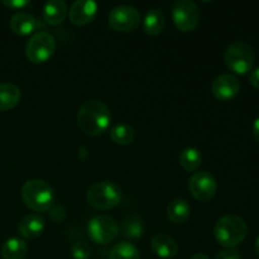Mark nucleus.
<instances>
[{
    "instance_id": "1",
    "label": "nucleus",
    "mask_w": 259,
    "mask_h": 259,
    "mask_svg": "<svg viewBox=\"0 0 259 259\" xmlns=\"http://www.w3.org/2000/svg\"><path fill=\"white\" fill-rule=\"evenodd\" d=\"M77 126L89 137H98L105 133L111 123V114L108 106L98 99H90L81 104L76 116Z\"/></svg>"
},
{
    "instance_id": "2",
    "label": "nucleus",
    "mask_w": 259,
    "mask_h": 259,
    "mask_svg": "<svg viewBox=\"0 0 259 259\" xmlns=\"http://www.w3.org/2000/svg\"><path fill=\"white\" fill-rule=\"evenodd\" d=\"M248 235V225L243 218L229 214L220 218L214 227V237L222 247L233 249Z\"/></svg>"
},
{
    "instance_id": "3",
    "label": "nucleus",
    "mask_w": 259,
    "mask_h": 259,
    "mask_svg": "<svg viewBox=\"0 0 259 259\" xmlns=\"http://www.w3.org/2000/svg\"><path fill=\"white\" fill-rule=\"evenodd\" d=\"M20 195L25 206L35 212L48 211L55 205V191L45 180H28L22 186Z\"/></svg>"
},
{
    "instance_id": "4",
    "label": "nucleus",
    "mask_w": 259,
    "mask_h": 259,
    "mask_svg": "<svg viewBox=\"0 0 259 259\" xmlns=\"http://www.w3.org/2000/svg\"><path fill=\"white\" fill-rule=\"evenodd\" d=\"M86 201L96 210H111L120 204L121 190L113 181L95 182L86 192Z\"/></svg>"
},
{
    "instance_id": "5",
    "label": "nucleus",
    "mask_w": 259,
    "mask_h": 259,
    "mask_svg": "<svg viewBox=\"0 0 259 259\" xmlns=\"http://www.w3.org/2000/svg\"><path fill=\"white\" fill-rule=\"evenodd\" d=\"M225 65L230 71L237 75H245L253 71L255 62V55L250 45L245 42L232 43L225 51Z\"/></svg>"
},
{
    "instance_id": "6",
    "label": "nucleus",
    "mask_w": 259,
    "mask_h": 259,
    "mask_svg": "<svg viewBox=\"0 0 259 259\" xmlns=\"http://www.w3.org/2000/svg\"><path fill=\"white\" fill-rule=\"evenodd\" d=\"M56 51V39L47 30L35 32L25 45V56L32 63H45L52 58Z\"/></svg>"
},
{
    "instance_id": "7",
    "label": "nucleus",
    "mask_w": 259,
    "mask_h": 259,
    "mask_svg": "<svg viewBox=\"0 0 259 259\" xmlns=\"http://www.w3.org/2000/svg\"><path fill=\"white\" fill-rule=\"evenodd\" d=\"M86 233L91 242L96 244H109L119 235V225L108 215H96L89 220Z\"/></svg>"
},
{
    "instance_id": "8",
    "label": "nucleus",
    "mask_w": 259,
    "mask_h": 259,
    "mask_svg": "<svg viewBox=\"0 0 259 259\" xmlns=\"http://www.w3.org/2000/svg\"><path fill=\"white\" fill-rule=\"evenodd\" d=\"M142 23L141 13L131 5H118L110 10L108 24L115 32H133Z\"/></svg>"
},
{
    "instance_id": "9",
    "label": "nucleus",
    "mask_w": 259,
    "mask_h": 259,
    "mask_svg": "<svg viewBox=\"0 0 259 259\" xmlns=\"http://www.w3.org/2000/svg\"><path fill=\"white\" fill-rule=\"evenodd\" d=\"M200 9L194 2L179 0L172 5V20L180 32H191L200 23Z\"/></svg>"
},
{
    "instance_id": "10",
    "label": "nucleus",
    "mask_w": 259,
    "mask_h": 259,
    "mask_svg": "<svg viewBox=\"0 0 259 259\" xmlns=\"http://www.w3.org/2000/svg\"><path fill=\"white\" fill-rule=\"evenodd\" d=\"M189 190L197 201H210L218 191V182L206 171L194 172L189 180Z\"/></svg>"
},
{
    "instance_id": "11",
    "label": "nucleus",
    "mask_w": 259,
    "mask_h": 259,
    "mask_svg": "<svg viewBox=\"0 0 259 259\" xmlns=\"http://www.w3.org/2000/svg\"><path fill=\"white\" fill-rule=\"evenodd\" d=\"M240 91V82L234 75L224 73L212 81L211 93L219 101H230L237 98Z\"/></svg>"
},
{
    "instance_id": "12",
    "label": "nucleus",
    "mask_w": 259,
    "mask_h": 259,
    "mask_svg": "<svg viewBox=\"0 0 259 259\" xmlns=\"http://www.w3.org/2000/svg\"><path fill=\"white\" fill-rule=\"evenodd\" d=\"M10 29L13 33L18 35H28L34 33L35 30L39 32L46 27V23L40 22L37 17L27 12H18L10 18Z\"/></svg>"
},
{
    "instance_id": "13",
    "label": "nucleus",
    "mask_w": 259,
    "mask_h": 259,
    "mask_svg": "<svg viewBox=\"0 0 259 259\" xmlns=\"http://www.w3.org/2000/svg\"><path fill=\"white\" fill-rule=\"evenodd\" d=\"M98 9V3L94 0H77L71 5L68 18L75 25H86L95 19Z\"/></svg>"
},
{
    "instance_id": "14",
    "label": "nucleus",
    "mask_w": 259,
    "mask_h": 259,
    "mask_svg": "<svg viewBox=\"0 0 259 259\" xmlns=\"http://www.w3.org/2000/svg\"><path fill=\"white\" fill-rule=\"evenodd\" d=\"M46 229V220L38 214H29L18 224V233L24 239H35L40 237Z\"/></svg>"
},
{
    "instance_id": "15",
    "label": "nucleus",
    "mask_w": 259,
    "mask_h": 259,
    "mask_svg": "<svg viewBox=\"0 0 259 259\" xmlns=\"http://www.w3.org/2000/svg\"><path fill=\"white\" fill-rule=\"evenodd\" d=\"M151 248L154 254L159 258L171 259L179 253V245L176 240L167 234H157L152 238Z\"/></svg>"
},
{
    "instance_id": "16",
    "label": "nucleus",
    "mask_w": 259,
    "mask_h": 259,
    "mask_svg": "<svg viewBox=\"0 0 259 259\" xmlns=\"http://www.w3.org/2000/svg\"><path fill=\"white\" fill-rule=\"evenodd\" d=\"M68 14L67 5L63 0H50L43 7V19L46 24L58 25Z\"/></svg>"
},
{
    "instance_id": "17",
    "label": "nucleus",
    "mask_w": 259,
    "mask_h": 259,
    "mask_svg": "<svg viewBox=\"0 0 259 259\" xmlns=\"http://www.w3.org/2000/svg\"><path fill=\"white\" fill-rule=\"evenodd\" d=\"M166 27V17L158 8H151L143 19L144 33L149 37H157Z\"/></svg>"
},
{
    "instance_id": "18",
    "label": "nucleus",
    "mask_w": 259,
    "mask_h": 259,
    "mask_svg": "<svg viewBox=\"0 0 259 259\" xmlns=\"http://www.w3.org/2000/svg\"><path fill=\"white\" fill-rule=\"evenodd\" d=\"M191 215V206L187 200L182 197L172 200L167 206V218L174 224H184Z\"/></svg>"
},
{
    "instance_id": "19",
    "label": "nucleus",
    "mask_w": 259,
    "mask_h": 259,
    "mask_svg": "<svg viewBox=\"0 0 259 259\" xmlns=\"http://www.w3.org/2000/svg\"><path fill=\"white\" fill-rule=\"evenodd\" d=\"M22 93L18 86L13 83H2L0 85V111L12 110L19 104Z\"/></svg>"
},
{
    "instance_id": "20",
    "label": "nucleus",
    "mask_w": 259,
    "mask_h": 259,
    "mask_svg": "<svg viewBox=\"0 0 259 259\" xmlns=\"http://www.w3.org/2000/svg\"><path fill=\"white\" fill-rule=\"evenodd\" d=\"M144 230H146V228H144L143 220L137 217V215H132V217L124 219L120 227L121 235L126 239L132 240L139 239V238L143 237Z\"/></svg>"
},
{
    "instance_id": "21",
    "label": "nucleus",
    "mask_w": 259,
    "mask_h": 259,
    "mask_svg": "<svg viewBox=\"0 0 259 259\" xmlns=\"http://www.w3.org/2000/svg\"><path fill=\"white\" fill-rule=\"evenodd\" d=\"M27 253V243L20 238H10L2 247V255L4 259H23Z\"/></svg>"
},
{
    "instance_id": "22",
    "label": "nucleus",
    "mask_w": 259,
    "mask_h": 259,
    "mask_svg": "<svg viewBox=\"0 0 259 259\" xmlns=\"http://www.w3.org/2000/svg\"><path fill=\"white\" fill-rule=\"evenodd\" d=\"M180 166L187 172H195L199 169L202 163L201 152L194 147H187L180 153L179 157Z\"/></svg>"
},
{
    "instance_id": "23",
    "label": "nucleus",
    "mask_w": 259,
    "mask_h": 259,
    "mask_svg": "<svg viewBox=\"0 0 259 259\" xmlns=\"http://www.w3.org/2000/svg\"><path fill=\"white\" fill-rule=\"evenodd\" d=\"M111 141L119 146H129L134 142L136 132L128 124H116L109 132Z\"/></svg>"
},
{
    "instance_id": "24",
    "label": "nucleus",
    "mask_w": 259,
    "mask_h": 259,
    "mask_svg": "<svg viewBox=\"0 0 259 259\" xmlns=\"http://www.w3.org/2000/svg\"><path fill=\"white\" fill-rule=\"evenodd\" d=\"M109 259H141V252L129 242H120L111 248Z\"/></svg>"
},
{
    "instance_id": "25",
    "label": "nucleus",
    "mask_w": 259,
    "mask_h": 259,
    "mask_svg": "<svg viewBox=\"0 0 259 259\" xmlns=\"http://www.w3.org/2000/svg\"><path fill=\"white\" fill-rule=\"evenodd\" d=\"M71 254L73 259H89L91 255V247L88 242H76L71 248Z\"/></svg>"
},
{
    "instance_id": "26",
    "label": "nucleus",
    "mask_w": 259,
    "mask_h": 259,
    "mask_svg": "<svg viewBox=\"0 0 259 259\" xmlns=\"http://www.w3.org/2000/svg\"><path fill=\"white\" fill-rule=\"evenodd\" d=\"M48 211H50V217L53 222L61 223L66 219V210L60 205H53Z\"/></svg>"
},
{
    "instance_id": "27",
    "label": "nucleus",
    "mask_w": 259,
    "mask_h": 259,
    "mask_svg": "<svg viewBox=\"0 0 259 259\" xmlns=\"http://www.w3.org/2000/svg\"><path fill=\"white\" fill-rule=\"evenodd\" d=\"M3 5L8 9L12 10H23L24 8L29 7V0H3Z\"/></svg>"
},
{
    "instance_id": "28",
    "label": "nucleus",
    "mask_w": 259,
    "mask_h": 259,
    "mask_svg": "<svg viewBox=\"0 0 259 259\" xmlns=\"http://www.w3.org/2000/svg\"><path fill=\"white\" fill-rule=\"evenodd\" d=\"M215 259H240V255L235 249H225L218 253Z\"/></svg>"
},
{
    "instance_id": "29",
    "label": "nucleus",
    "mask_w": 259,
    "mask_h": 259,
    "mask_svg": "<svg viewBox=\"0 0 259 259\" xmlns=\"http://www.w3.org/2000/svg\"><path fill=\"white\" fill-rule=\"evenodd\" d=\"M249 82L253 88L258 89L259 90V67L255 68V70H253L252 72H250Z\"/></svg>"
},
{
    "instance_id": "30",
    "label": "nucleus",
    "mask_w": 259,
    "mask_h": 259,
    "mask_svg": "<svg viewBox=\"0 0 259 259\" xmlns=\"http://www.w3.org/2000/svg\"><path fill=\"white\" fill-rule=\"evenodd\" d=\"M253 134H254L255 139L259 142V116L254 120L253 123Z\"/></svg>"
},
{
    "instance_id": "31",
    "label": "nucleus",
    "mask_w": 259,
    "mask_h": 259,
    "mask_svg": "<svg viewBox=\"0 0 259 259\" xmlns=\"http://www.w3.org/2000/svg\"><path fill=\"white\" fill-rule=\"evenodd\" d=\"M190 259H210V258H209V255L204 254V253H196V254L192 255Z\"/></svg>"
},
{
    "instance_id": "32",
    "label": "nucleus",
    "mask_w": 259,
    "mask_h": 259,
    "mask_svg": "<svg viewBox=\"0 0 259 259\" xmlns=\"http://www.w3.org/2000/svg\"><path fill=\"white\" fill-rule=\"evenodd\" d=\"M255 252H257V254L259 257V237L257 238V242H255Z\"/></svg>"
}]
</instances>
